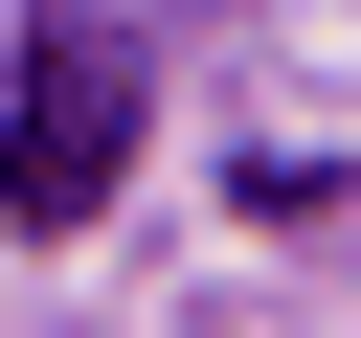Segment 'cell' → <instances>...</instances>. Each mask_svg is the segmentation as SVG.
<instances>
[{"mask_svg":"<svg viewBox=\"0 0 361 338\" xmlns=\"http://www.w3.org/2000/svg\"><path fill=\"white\" fill-rule=\"evenodd\" d=\"M135 113H158L135 45H113V23H45L23 90H0V225H90V203L135 180Z\"/></svg>","mask_w":361,"mask_h":338,"instance_id":"1","label":"cell"}]
</instances>
